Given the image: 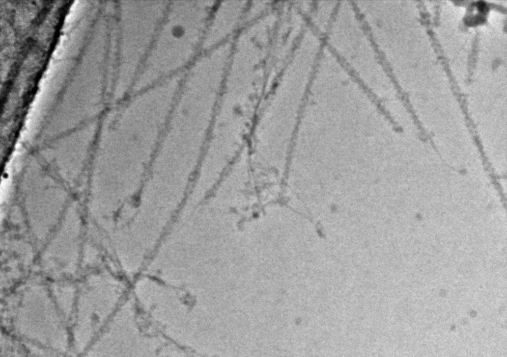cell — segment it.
Returning <instances> with one entry per match:
<instances>
[{
  "mask_svg": "<svg viewBox=\"0 0 507 357\" xmlns=\"http://www.w3.org/2000/svg\"><path fill=\"white\" fill-rule=\"evenodd\" d=\"M271 36V27L258 21L243 27L232 41L207 149L210 158H225L253 130L267 80Z\"/></svg>",
  "mask_w": 507,
  "mask_h": 357,
  "instance_id": "6da1fadb",
  "label": "cell"
},
{
  "mask_svg": "<svg viewBox=\"0 0 507 357\" xmlns=\"http://www.w3.org/2000/svg\"><path fill=\"white\" fill-rule=\"evenodd\" d=\"M215 1H169L155 34L147 79L155 85L183 75L204 52L205 33Z\"/></svg>",
  "mask_w": 507,
  "mask_h": 357,
  "instance_id": "7a4b0ae2",
  "label": "cell"
},
{
  "mask_svg": "<svg viewBox=\"0 0 507 357\" xmlns=\"http://www.w3.org/2000/svg\"><path fill=\"white\" fill-rule=\"evenodd\" d=\"M248 3L216 1L205 33L203 51H210L231 42L245 26Z\"/></svg>",
  "mask_w": 507,
  "mask_h": 357,
  "instance_id": "3957f363",
  "label": "cell"
}]
</instances>
